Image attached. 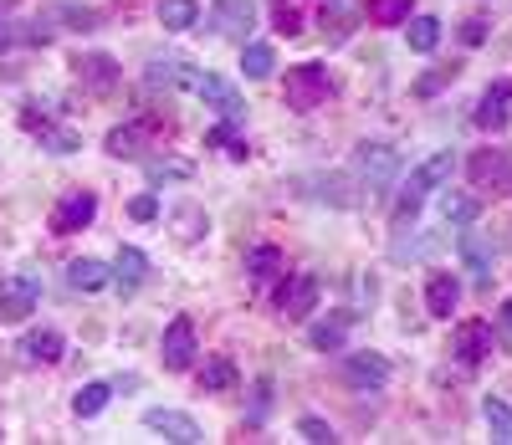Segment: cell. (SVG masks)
<instances>
[{"label": "cell", "mask_w": 512, "mask_h": 445, "mask_svg": "<svg viewBox=\"0 0 512 445\" xmlns=\"http://www.w3.org/2000/svg\"><path fill=\"white\" fill-rule=\"evenodd\" d=\"M451 169H456V154H451V149H441V154L425 159L420 169H410V180H405V190H400V220H410V215L420 210L425 195L441 190V185L451 180Z\"/></svg>", "instance_id": "6da1fadb"}, {"label": "cell", "mask_w": 512, "mask_h": 445, "mask_svg": "<svg viewBox=\"0 0 512 445\" xmlns=\"http://www.w3.org/2000/svg\"><path fill=\"white\" fill-rule=\"evenodd\" d=\"M354 174H359V185L369 195H384L395 185V174H400V154L390 144H359L354 149Z\"/></svg>", "instance_id": "7a4b0ae2"}, {"label": "cell", "mask_w": 512, "mask_h": 445, "mask_svg": "<svg viewBox=\"0 0 512 445\" xmlns=\"http://www.w3.org/2000/svg\"><path fill=\"white\" fill-rule=\"evenodd\" d=\"M323 103H328V67H318V62L287 67V108L313 113V108H323Z\"/></svg>", "instance_id": "3957f363"}, {"label": "cell", "mask_w": 512, "mask_h": 445, "mask_svg": "<svg viewBox=\"0 0 512 445\" xmlns=\"http://www.w3.org/2000/svg\"><path fill=\"white\" fill-rule=\"evenodd\" d=\"M41 302V277L21 272V277H6L0 282V323H26Z\"/></svg>", "instance_id": "277c9868"}, {"label": "cell", "mask_w": 512, "mask_h": 445, "mask_svg": "<svg viewBox=\"0 0 512 445\" xmlns=\"http://www.w3.org/2000/svg\"><path fill=\"white\" fill-rule=\"evenodd\" d=\"M93 215H98V195L93 190H67L62 205L52 210V236H72L82 226H93Z\"/></svg>", "instance_id": "5b68a950"}, {"label": "cell", "mask_w": 512, "mask_h": 445, "mask_svg": "<svg viewBox=\"0 0 512 445\" xmlns=\"http://www.w3.org/2000/svg\"><path fill=\"white\" fill-rule=\"evenodd\" d=\"M195 93H200V103L205 108H216L226 123H236V118H246V103H241V93L226 82V77H216V72H200L195 77Z\"/></svg>", "instance_id": "8992f818"}, {"label": "cell", "mask_w": 512, "mask_h": 445, "mask_svg": "<svg viewBox=\"0 0 512 445\" xmlns=\"http://www.w3.org/2000/svg\"><path fill=\"white\" fill-rule=\"evenodd\" d=\"M492 343H497V333H492V323H482V318L461 323V328L451 333V353H456L461 364H482L487 353H492Z\"/></svg>", "instance_id": "52a82bcc"}, {"label": "cell", "mask_w": 512, "mask_h": 445, "mask_svg": "<svg viewBox=\"0 0 512 445\" xmlns=\"http://www.w3.org/2000/svg\"><path fill=\"white\" fill-rule=\"evenodd\" d=\"M251 26H256V6H251V0H216V6H210V31H216V36L246 41Z\"/></svg>", "instance_id": "ba28073f"}, {"label": "cell", "mask_w": 512, "mask_h": 445, "mask_svg": "<svg viewBox=\"0 0 512 445\" xmlns=\"http://www.w3.org/2000/svg\"><path fill=\"white\" fill-rule=\"evenodd\" d=\"M277 307H282L287 318H308L313 307H318V277L292 272V277L282 282V292H277Z\"/></svg>", "instance_id": "9c48e42d"}, {"label": "cell", "mask_w": 512, "mask_h": 445, "mask_svg": "<svg viewBox=\"0 0 512 445\" xmlns=\"http://www.w3.org/2000/svg\"><path fill=\"white\" fill-rule=\"evenodd\" d=\"M144 425H149V430H159L164 440H175V445H200V440H205V430H200L185 410H149V415H144Z\"/></svg>", "instance_id": "30bf717a"}, {"label": "cell", "mask_w": 512, "mask_h": 445, "mask_svg": "<svg viewBox=\"0 0 512 445\" xmlns=\"http://www.w3.org/2000/svg\"><path fill=\"white\" fill-rule=\"evenodd\" d=\"M195 364V323L190 318H175L164 328V369H190Z\"/></svg>", "instance_id": "8fae6325"}, {"label": "cell", "mask_w": 512, "mask_h": 445, "mask_svg": "<svg viewBox=\"0 0 512 445\" xmlns=\"http://www.w3.org/2000/svg\"><path fill=\"white\" fill-rule=\"evenodd\" d=\"M344 379L354 389H384L390 384V364L379 353H344Z\"/></svg>", "instance_id": "7c38bea8"}, {"label": "cell", "mask_w": 512, "mask_h": 445, "mask_svg": "<svg viewBox=\"0 0 512 445\" xmlns=\"http://www.w3.org/2000/svg\"><path fill=\"white\" fill-rule=\"evenodd\" d=\"M456 251H461V261H466V272H472L477 282H492V246H487V236L482 231H461L456 236Z\"/></svg>", "instance_id": "4fadbf2b"}, {"label": "cell", "mask_w": 512, "mask_h": 445, "mask_svg": "<svg viewBox=\"0 0 512 445\" xmlns=\"http://www.w3.org/2000/svg\"><path fill=\"white\" fill-rule=\"evenodd\" d=\"M477 123L482 128H507L512 123V82H492L482 103H477Z\"/></svg>", "instance_id": "5bb4252c"}, {"label": "cell", "mask_w": 512, "mask_h": 445, "mask_svg": "<svg viewBox=\"0 0 512 445\" xmlns=\"http://www.w3.org/2000/svg\"><path fill=\"white\" fill-rule=\"evenodd\" d=\"M456 302H461V282H456V277L436 272L431 282H425V307H431V318H451Z\"/></svg>", "instance_id": "9a60e30c"}, {"label": "cell", "mask_w": 512, "mask_h": 445, "mask_svg": "<svg viewBox=\"0 0 512 445\" xmlns=\"http://www.w3.org/2000/svg\"><path fill=\"white\" fill-rule=\"evenodd\" d=\"M77 82L82 87H93V93H108V87L118 82V62L93 52V57H77Z\"/></svg>", "instance_id": "2e32d148"}, {"label": "cell", "mask_w": 512, "mask_h": 445, "mask_svg": "<svg viewBox=\"0 0 512 445\" xmlns=\"http://www.w3.org/2000/svg\"><path fill=\"white\" fill-rule=\"evenodd\" d=\"M349 328H354V318H349V313H338V318H323V323H313L308 343H313L318 353H344V343H349Z\"/></svg>", "instance_id": "e0dca14e"}, {"label": "cell", "mask_w": 512, "mask_h": 445, "mask_svg": "<svg viewBox=\"0 0 512 445\" xmlns=\"http://www.w3.org/2000/svg\"><path fill=\"white\" fill-rule=\"evenodd\" d=\"M195 77H200V72H195L185 57H154V62H149V82H154V87H195Z\"/></svg>", "instance_id": "ac0fdd59"}, {"label": "cell", "mask_w": 512, "mask_h": 445, "mask_svg": "<svg viewBox=\"0 0 512 445\" xmlns=\"http://www.w3.org/2000/svg\"><path fill=\"white\" fill-rule=\"evenodd\" d=\"M144 277H149V256H144L139 246H123L118 261H113V282H118V287H139Z\"/></svg>", "instance_id": "d6986e66"}, {"label": "cell", "mask_w": 512, "mask_h": 445, "mask_svg": "<svg viewBox=\"0 0 512 445\" xmlns=\"http://www.w3.org/2000/svg\"><path fill=\"white\" fill-rule=\"evenodd\" d=\"M67 282H72L77 292H98V287H108V282H113V272H108L103 261L82 256V261H72V266H67Z\"/></svg>", "instance_id": "ffe728a7"}, {"label": "cell", "mask_w": 512, "mask_h": 445, "mask_svg": "<svg viewBox=\"0 0 512 445\" xmlns=\"http://www.w3.org/2000/svg\"><path fill=\"white\" fill-rule=\"evenodd\" d=\"M159 26H164V31H190V26H200V0H159Z\"/></svg>", "instance_id": "44dd1931"}, {"label": "cell", "mask_w": 512, "mask_h": 445, "mask_svg": "<svg viewBox=\"0 0 512 445\" xmlns=\"http://www.w3.org/2000/svg\"><path fill=\"white\" fill-rule=\"evenodd\" d=\"M272 67H277V52L267 47V41H241V72H246L251 82L272 77Z\"/></svg>", "instance_id": "7402d4cb"}, {"label": "cell", "mask_w": 512, "mask_h": 445, "mask_svg": "<svg viewBox=\"0 0 512 445\" xmlns=\"http://www.w3.org/2000/svg\"><path fill=\"white\" fill-rule=\"evenodd\" d=\"M62 348H67V343H62V333H52V328H47V333H31V338L21 343L26 364H57V359H62Z\"/></svg>", "instance_id": "603a6c76"}, {"label": "cell", "mask_w": 512, "mask_h": 445, "mask_svg": "<svg viewBox=\"0 0 512 445\" xmlns=\"http://www.w3.org/2000/svg\"><path fill=\"white\" fill-rule=\"evenodd\" d=\"M405 36H410V52H436L441 47V21L436 16H415V21H405Z\"/></svg>", "instance_id": "cb8c5ba5"}, {"label": "cell", "mask_w": 512, "mask_h": 445, "mask_svg": "<svg viewBox=\"0 0 512 445\" xmlns=\"http://www.w3.org/2000/svg\"><path fill=\"white\" fill-rule=\"evenodd\" d=\"M108 399H113V389H108L103 379H93V384H82V389H77L72 410H77L82 420H93V415H103V410H108Z\"/></svg>", "instance_id": "d4e9b609"}, {"label": "cell", "mask_w": 512, "mask_h": 445, "mask_svg": "<svg viewBox=\"0 0 512 445\" xmlns=\"http://www.w3.org/2000/svg\"><path fill=\"white\" fill-rule=\"evenodd\" d=\"M231 384H236V364L226 359V353L205 359V369H200V389H205V394H221V389H231Z\"/></svg>", "instance_id": "484cf974"}, {"label": "cell", "mask_w": 512, "mask_h": 445, "mask_svg": "<svg viewBox=\"0 0 512 445\" xmlns=\"http://www.w3.org/2000/svg\"><path fill=\"white\" fill-rule=\"evenodd\" d=\"M246 272H251L256 282L277 277V272H282V251H277V246H251V251H246Z\"/></svg>", "instance_id": "4316f807"}, {"label": "cell", "mask_w": 512, "mask_h": 445, "mask_svg": "<svg viewBox=\"0 0 512 445\" xmlns=\"http://www.w3.org/2000/svg\"><path fill=\"white\" fill-rule=\"evenodd\" d=\"M482 420H487L492 440L512 445V405H507V399H487V405H482Z\"/></svg>", "instance_id": "83f0119b"}, {"label": "cell", "mask_w": 512, "mask_h": 445, "mask_svg": "<svg viewBox=\"0 0 512 445\" xmlns=\"http://www.w3.org/2000/svg\"><path fill=\"white\" fill-rule=\"evenodd\" d=\"M139 149H144V128H139V123H128V128H113V133H108V154L139 159Z\"/></svg>", "instance_id": "f1b7e54d"}, {"label": "cell", "mask_w": 512, "mask_h": 445, "mask_svg": "<svg viewBox=\"0 0 512 445\" xmlns=\"http://www.w3.org/2000/svg\"><path fill=\"white\" fill-rule=\"evenodd\" d=\"M441 220H446V226H472V220H477V200L472 195H446L441 200Z\"/></svg>", "instance_id": "f546056e"}, {"label": "cell", "mask_w": 512, "mask_h": 445, "mask_svg": "<svg viewBox=\"0 0 512 445\" xmlns=\"http://www.w3.org/2000/svg\"><path fill=\"white\" fill-rule=\"evenodd\" d=\"M502 174H507V154H502V149H482V154L472 159V180H477V185L502 180Z\"/></svg>", "instance_id": "4dcf8cb0"}, {"label": "cell", "mask_w": 512, "mask_h": 445, "mask_svg": "<svg viewBox=\"0 0 512 445\" xmlns=\"http://www.w3.org/2000/svg\"><path fill=\"white\" fill-rule=\"evenodd\" d=\"M369 16L379 26H405L410 21V0H369Z\"/></svg>", "instance_id": "1f68e13d"}, {"label": "cell", "mask_w": 512, "mask_h": 445, "mask_svg": "<svg viewBox=\"0 0 512 445\" xmlns=\"http://www.w3.org/2000/svg\"><path fill=\"white\" fill-rule=\"evenodd\" d=\"M297 435L313 440V445H333V440H338V435H333V425H328V420H318V415H303V420H297Z\"/></svg>", "instance_id": "d6a6232c"}, {"label": "cell", "mask_w": 512, "mask_h": 445, "mask_svg": "<svg viewBox=\"0 0 512 445\" xmlns=\"http://www.w3.org/2000/svg\"><path fill=\"white\" fill-rule=\"evenodd\" d=\"M436 251V236H400L395 241V261H410V256H431Z\"/></svg>", "instance_id": "836d02e7"}, {"label": "cell", "mask_w": 512, "mask_h": 445, "mask_svg": "<svg viewBox=\"0 0 512 445\" xmlns=\"http://www.w3.org/2000/svg\"><path fill=\"white\" fill-rule=\"evenodd\" d=\"M277 31L282 36H297V31H303V11H297V0H277Z\"/></svg>", "instance_id": "e575fe53"}, {"label": "cell", "mask_w": 512, "mask_h": 445, "mask_svg": "<svg viewBox=\"0 0 512 445\" xmlns=\"http://www.w3.org/2000/svg\"><path fill=\"white\" fill-rule=\"evenodd\" d=\"M41 144H47L52 154H72V149H77V133H67V128H47V123H41Z\"/></svg>", "instance_id": "d590c367"}, {"label": "cell", "mask_w": 512, "mask_h": 445, "mask_svg": "<svg viewBox=\"0 0 512 445\" xmlns=\"http://www.w3.org/2000/svg\"><path fill=\"white\" fill-rule=\"evenodd\" d=\"M251 394H256V399H251V420H267V410H272V384H267V379H256Z\"/></svg>", "instance_id": "8d00e7d4"}, {"label": "cell", "mask_w": 512, "mask_h": 445, "mask_svg": "<svg viewBox=\"0 0 512 445\" xmlns=\"http://www.w3.org/2000/svg\"><path fill=\"white\" fill-rule=\"evenodd\" d=\"M128 215H134V220H154V215H159V200H154V195H139L134 205H128Z\"/></svg>", "instance_id": "74e56055"}, {"label": "cell", "mask_w": 512, "mask_h": 445, "mask_svg": "<svg viewBox=\"0 0 512 445\" xmlns=\"http://www.w3.org/2000/svg\"><path fill=\"white\" fill-rule=\"evenodd\" d=\"M185 164H149V180H180Z\"/></svg>", "instance_id": "f35d334b"}, {"label": "cell", "mask_w": 512, "mask_h": 445, "mask_svg": "<svg viewBox=\"0 0 512 445\" xmlns=\"http://www.w3.org/2000/svg\"><path fill=\"white\" fill-rule=\"evenodd\" d=\"M482 36H487V21H466V31H461V41H466V47H477Z\"/></svg>", "instance_id": "ab89813d"}, {"label": "cell", "mask_w": 512, "mask_h": 445, "mask_svg": "<svg viewBox=\"0 0 512 445\" xmlns=\"http://www.w3.org/2000/svg\"><path fill=\"white\" fill-rule=\"evenodd\" d=\"M11 47V31H6V21H0V52H6Z\"/></svg>", "instance_id": "60d3db41"}, {"label": "cell", "mask_w": 512, "mask_h": 445, "mask_svg": "<svg viewBox=\"0 0 512 445\" xmlns=\"http://www.w3.org/2000/svg\"><path fill=\"white\" fill-rule=\"evenodd\" d=\"M502 328H507V333H512V302H507V307H502Z\"/></svg>", "instance_id": "b9f144b4"}]
</instances>
